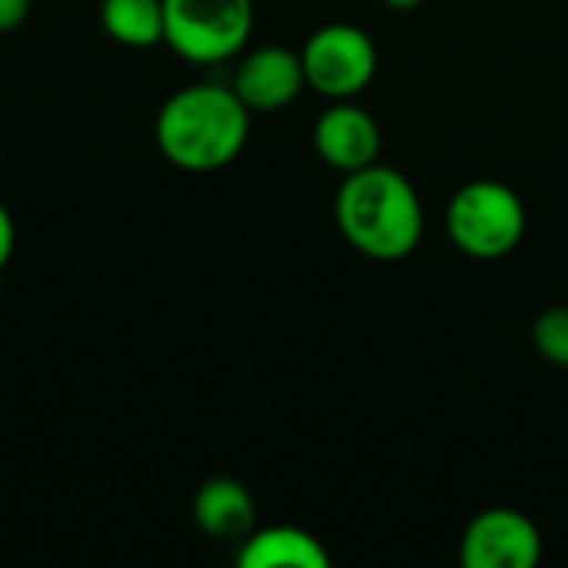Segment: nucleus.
Masks as SVG:
<instances>
[{
    "label": "nucleus",
    "mask_w": 568,
    "mask_h": 568,
    "mask_svg": "<svg viewBox=\"0 0 568 568\" xmlns=\"http://www.w3.org/2000/svg\"><path fill=\"white\" fill-rule=\"evenodd\" d=\"M236 562L240 568H329L333 556L300 526H266L240 542Z\"/></svg>",
    "instance_id": "obj_10"
},
{
    "label": "nucleus",
    "mask_w": 568,
    "mask_h": 568,
    "mask_svg": "<svg viewBox=\"0 0 568 568\" xmlns=\"http://www.w3.org/2000/svg\"><path fill=\"white\" fill-rule=\"evenodd\" d=\"M100 27L130 50L163 43V0H100Z\"/></svg>",
    "instance_id": "obj_11"
},
{
    "label": "nucleus",
    "mask_w": 568,
    "mask_h": 568,
    "mask_svg": "<svg viewBox=\"0 0 568 568\" xmlns=\"http://www.w3.org/2000/svg\"><path fill=\"white\" fill-rule=\"evenodd\" d=\"M333 213L343 240L366 260L399 263L423 243L426 210L419 190L396 166L373 163L346 173Z\"/></svg>",
    "instance_id": "obj_1"
},
{
    "label": "nucleus",
    "mask_w": 568,
    "mask_h": 568,
    "mask_svg": "<svg viewBox=\"0 0 568 568\" xmlns=\"http://www.w3.org/2000/svg\"><path fill=\"white\" fill-rule=\"evenodd\" d=\"M193 523L210 539L243 542L256 529V503L250 489L233 476L206 479L193 496Z\"/></svg>",
    "instance_id": "obj_9"
},
{
    "label": "nucleus",
    "mask_w": 568,
    "mask_h": 568,
    "mask_svg": "<svg viewBox=\"0 0 568 568\" xmlns=\"http://www.w3.org/2000/svg\"><path fill=\"white\" fill-rule=\"evenodd\" d=\"M230 87L250 106V113L283 110L306 90L303 57L290 47L263 43L240 57Z\"/></svg>",
    "instance_id": "obj_8"
},
{
    "label": "nucleus",
    "mask_w": 568,
    "mask_h": 568,
    "mask_svg": "<svg viewBox=\"0 0 568 568\" xmlns=\"http://www.w3.org/2000/svg\"><path fill=\"white\" fill-rule=\"evenodd\" d=\"M532 346L546 363L568 369V306H549L536 316Z\"/></svg>",
    "instance_id": "obj_12"
},
{
    "label": "nucleus",
    "mask_w": 568,
    "mask_h": 568,
    "mask_svg": "<svg viewBox=\"0 0 568 568\" xmlns=\"http://www.w3.org/2000/svg\"><path fill=\"white\" fill-rule=\"evenodd\" d=\"M459 559L466 568H532L542 559V532L526 513L493 506L463 529Z\"/></svg>",
    "instance_id": "obj_6"
},
{
    "label": "nucleus",
    "mask_w": 568,
    "mask_h": 568,
    "mask_svg": "<svg viewBox=\"0 0 568 568\" xmlns=\"http://www.w3.org/2000/svg\"><path fill=\"white\" fill-rule=\"evenodd\" d=\"M313 146L329 170L346 176L379 163L383 130L376 116L356 100H329V106L313 123Z\"/></svg>",
    "instance_id": "obj_7"
},
{
    "label": "nucleus",
    "mask_w": 568,
    "mask_h": 568,
    "mask_svg": "<svg viewBox=\"0 0 568 568\" xmlns=\"http://www.w3.org/2000/svg\"><path fill=\"white\" fill-rule=\"evenodd\" d=\"M166 163L183 173L230 166L250 140V106L223 83H186L173 90L153 123Z\"/></svg>",
    "instance_id": "obj_2"
},
{
    "label": "nucleus",
    "mask_w": 568,
    "mask_h": 568,
    "mask_svg": "<svg viewBox=\"0 0 568 568\" xmlns=\"http://www.w3.org/2000/svg\"><path fill=\"white\" fill-rule=\"evenodd\" d=\"M306 87L323 100H356L379 70V50L373 37L356 23H323L316 27L303 50Z\"/></svg>",
    "instance_id": "obj_5"
},
{
    "label": "nucleus",
    "mask_w": 568,
    "mask_h": 568,
    "mask_svg": "<svg viewBox=\"0 0 568 568\" xmlns=\"http://www.w3.org/2000/svg\"><path fill=\"white\" fill-rule=\"evenodd\" d=\"M13 243H17L13 216H10V210L0 203V273H3V266L10 263V256H13Z\"/></svg>",
    "instance_id": "obj_14"
},
{
    "label": "nucleus",
    "mask_w": 568,
    "mask_h": 568,
    "mask_svg": "<svg viewBox=\"0 0 568 568\" xmlns=\"http://www.w3.org/2000/svg\"><path fill=\"white\" fill-rule=\"evenodd\" d=\"M393 13H409V10H416V7H423L426 0H383Z\"/></svg>",
    "instance_id": "obj_15"
},
{
    "label": "nucleus",
    "mask_w": 568,
    "mask_h": 568,
    "mask_svg": "<svg viewBox=\"0 0 568 568\" xmlns=\"http://www.w3.org/2000/svg\"><path fill=\"white\" fill-rule=\"evenodd\" d=\"M30 13V0H0V33L17 30Z\"/></svg>",
    "instance_id": "obj_13"
},
{
    "label": "nucleus",
    "mask_w": 568,
    "mask_h": 568,
    "mask_svg": "<svg viewBox=\"0 0 568 568\" xmlns=\"http://www.w3.org/2000/svg\"><path fill=\"white\" fill-rule=\"evenodd\" d=\"M253 0H163V43L190 63H223L246 50Z\"/></svg>",
    "instance_id": "obj_4"
},
{
    "label": "nucleus",
    "mask_w": 568,
    "mask_h": 568,
    "mask_svg": "<svg viewBox=\"0 0 568 568\" xmlns=\"http://www.w3.org/2000/svg\"><path fill=\"white\" fill-rule=\"evenodd\" d=\"M526 203L503 180H469L446 203L449 243L479 263L513 256L526 236Z\"/></svg>",
    "instance_id": "obj_3"
}]
</instances>
